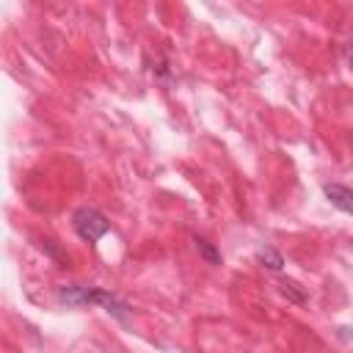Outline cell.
Segmentation results:
<instances>
[{
    "instance_id": "cell-2",
    "label": "cell",
    "mask_w": 353,
    "mask_h": 353,
    "mask_svg": "<svg viewBox=\"0 0 353 353\" xmlns=\"http://www.w3.org/2000/svg\"><path fill=\"white\" fill-rule=\"evenodd\" d=\"M94 303H99L110 317H116L119 323H124V325H130V320H132V306L127 303V301H121L119 295H113V292H108V290H102V287H94Z\"/></svg>"
},
{
    "instance_id": "cell-3",
    "label": "cell",
    "mask_w": 353,
    "mask_h": 353,
    "mask_svg": "<svg viewBox=\"0 0 353 353\" xmlns=\"http://www.w3.org/2000/svg\"><path fill=\"white\" fill-rule=\"evenodd\" d=\"M55 295L63 306H72V309L94 303V287H85V284H61L55 290Z\"/></svg>"
},
{
    "instance_id": "cell-4",
    "label": "cell",
    "mask_w": 353,
    "mask_h": 353,
    "mask_svg": "<svg viewBox=\"0 0 353 353\" xmlns=\"http://www.w3.org/2000/svg\"><path fill=\"white\" fill-rule=\"evenodd\" d=\"M323 193H325V199L336 207V210H342V212H353V193H350V188L347 185H342V182H325L323 185Z\"/></svg>"
},
{
    "instance_id": "cell-6",
    "label": "cell",
    "mask_w": 353,
    "mask_h": 353,
    "mask_svg": "<svg viewBox=\"0 0 353 353\" xmlns=\"http://www.w3.org/2000/svg\"><path fill=\"white\" fill-rule=\"evenodd\" d=\"M256 259H259L268 270H273V273L284 270V256H281V251H276L273 245H259V248H256Z\"/></svg>"
},
{
    "instance_id": "cell-5",
    "label": "cell",
    "mask_w": 353,
    "mask_h": 353,
    "mask_svg": "<svg viewBox=\"0 0 353 353\" xmlns=\"http://www.w3.org/2000/svg\"><path fill=\"white\" fill-rule=\"evenodd\" d=\"M279 292H281L290 303H298V306H303V303L309 301L306 287H301L295 279H281V281H279Z\"/></svg>"
},
{
    "instance_id": "cell-1",
    "label": "cell",
    "mask_w": 353,
    "mask_h": 353,
    "mask_svg": "<svg viewBox=\"0 0 353 353\" xmlns=\"http://www.w3.org/2000/svg\"><path fill=\"white\" fill-rule=\"evenodd\" d=\"M72 229L77 232L80 240L97 243V240H102L110 232V223H108V218L99 210H94V207H77L72 212Z\"/></svg>"
},
{
    "instance_id": "cell-7",
    "label": "cell",
    "mask_w": 353,
    "mask_h": 353,
    "mask_svg": "<svg viewBox=\"0 0 353 353\" xmlns=\"http://www.w3.org/2000/svg\"><path fill=\"white\" fill-rule=\"evenodd\" d=\"M193 243H196V251H199V256L207 262V265H221V251L207 240V237H201V234H196L193 237Z\"/></svg>"
},
{
    "instance_id": "cell-8",
    "label": "cell",
    "mask_w": 353,
    "mask_h": 353,
    "mask_svg": "<svg viewBox=\"0 0 353 353\" xmlns=\"http://www.w3.org/2000/svg\"><path fill=\"white\" fill-rule=\"evenodd\" d=\"M39 248L58 265V268H66V262H69V256H66V251L63 248H58L52 240H39Z\"/></svg>"
}]
</instances>
